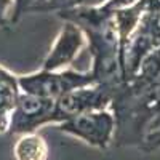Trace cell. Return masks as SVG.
Returning <instances> with one entry per match:
<instances>
[{
    "label": "cell",
    "instance_id": "obj_3",
    "mask_svg": "<svg viewBox=\"0 0 160 160\" xmlns=\"http://www.w3.org/2000/svg\"><path fill=\"white\" fill-rule=\"evenodd\" d=\"M58 128L90 146L106 149L111 144L117 128V117L109 109L88 111L58 123Z\"/></svg>",
    "mask_w": 160,
    "mask_h": 160
},
{
    "label": "cell",
    "instance_id": "obj_7",
    "mask_svg": "<svg viewBox=\"0 0 160 160\" xmlns=\"http://www.w3.org/2000/svg\"><path fill=\"white\" fill-rule=\"evenodd\" d=\"M19 93L18 75L0 64V133H7L10 130L11 114L15 111Z\"/></svg>",
    "mask_w": 160,
    "mask_h": 160
},
{
    "label": "cell",
    "instance_id": "obj_6",
    "mask_svg": "<svg viewBox=\"0 0 160 160\" xmlns=\"http://www.w3.org/2000/svg\"><path fill=\"white\" fill-rule=\"evenodd\" d=\"M87 42L83 31L69 19H64L62 28L58 32L48 55L42 62V69L45 71H62L74 62V59L82 51Z\"/></svg>",
    "mask_w": 160,
    "mask_h": 160
},
{
    "label": "cell",
    "instance_id": "obj_8",
    "mask_svg": "<svg viewBox=\"0 0 160 160\" xmlns=\"http://www.w3.org/2000/svg\"><path fill=\"white\" fill-rule=\"evenodd\" d=\"M48 154L47 142L35 133H24L13 148V155L16 160H45Z\"/></svg>",
    "mask_w": 160,
    "mask_h": 160
},
{
    "label": "cell",
    "instance_id": "obj_10",
    "mask_svg": "<svg viewBox=\"0 0 160 160\" xmlns=\"http://www.w3.org/2000/svg\"><path fill=\"white\" fill-rule=\"evenodd\" d=\"M35 0H15V11H13V24L18 22L24 13H31Z\"/></svg>",
    "mask_w": 160,
    "mask_h": 160
},
{
    "label": "cell",
    "instance_id": "obj_5",
    "mask_svg": "<svg viewBox=\"0 0 160 160\" xmlns=\"http://www.w3.org/2000/svg\"><path fill=\"white\" fill-rule=\"evenodd\" d=\"M51 122H55V101L21 91L11 114L8 131L16 135L34 133L38 127Z\"/></svg>",
    "mask_w": 160,
    "mask_h": 160
},
{
    "label": "cell",
    "instance_id": "obj_4",
    "mask_svg": "<svg viewBox=\"0 0 160 160\" xmlns=\"http://www.w3.org/2000/svg\"><path fill=\"white\" fill-rule=\"evenodd\" d=\"M115 95L102 85L93 83L72 90L55 101V123H61L74 115L88 111L112 108Z\"/></svg>",
    "mask_w": 160,
    "mask_h": 160
},
{
    "label": "cell",
    "instance_id": "obj_11",
    "mask_svg": "<svg viewBox=\"0 0 160 160\" xmlns=\"http://www.w3.org/2000/svg\"><path fill=\"white\" fill-rule=\"evenodd\" d=\"M35 2H38V0H35Z\"/></svg>",
    "mask_w": 160,
    "mask_h": 160
},
{
    "label": "cell",
    "instance_id": "obj_2",
    "mask_svg": "<svg viewBox=\"0 0 160 160\" xmlns=\"http://www.w3.org/2000/svg\"><path fill=\"white\" fill-rule=\"evenodd\" d=\"M18 80L21 91L53 101H56L59 96L72 90L96 83L91 71L82 72L74 69H62V71L40 69L28 75H18Z\"/></svg>",
    "mask_w": 160,
    "mask_h": 160
},
{
    "label": "cell",
    "instance_id": "obj_9",
    "mask_svg": "<svg viewBox=\"0 0 160 160\" xmlns=\"http://www.w3.org/2000/svg\"><path fill=\"white\" fill-rule=\"evenodd\" d=\"M13 11L15 0H0V28L13 26Z\"/></svg>",
    "mask_w": 160,
    "mask_h": 160
},
{
    "label": "cell",
    "instance_id": "obj_1",
    "mask_svg": "<svg viewBox=\"0 0 160 160\" xmlns=\"http://www.w3.org/2000/svg\"><path fill=\"white\" fill-rule=\"evenodd\" d=\"M61 19L75 22L83 31L91 51V74L96 83L117 93L125 87L122 43L114 10L106 5L72 7L58 11ZM115 99V98H114Z\"/></svg>",
    "mask_w": 160,
    "mask_h": 160
}]
</instances>
